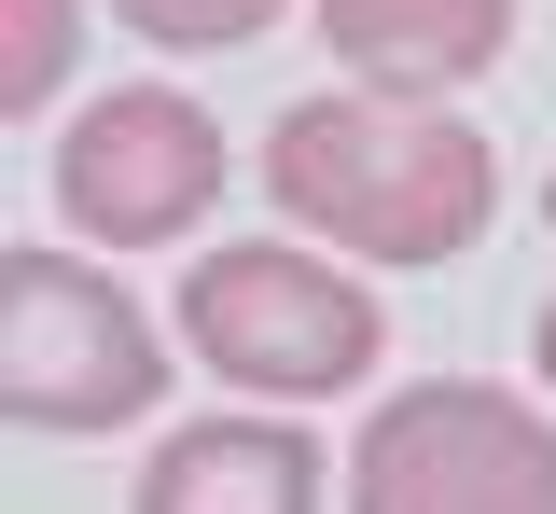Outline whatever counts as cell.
Returning a JSON list of instances; mask_svg holds the SVG:
<instances>
[{
	"label": "cell",
	"instance_id": "9",
	"mask_svg": "<svg viewBox=\"0 0 556 514\" xmlns=\"http://www.w3.org/2000/svg\"><path fill=\"white\" fill-rule=\"evenodd\" d=\"M153 56H237V42H265L292 0H112Z\"/></svg>",
	"mask_w": 556,
	"mask_h": 514
},
{
	"label": "cell",
	"instance_id": "10",
	"mask_svg": "<svg viewBox=\"0 0 556 514\" xmlns=\"http://www.w3.org/2000/svg\"><path fill=\"white\" fill-rule=\"evenodd\" d=\"M529 362H543V403H556V293H543V320H529Z\"/></svg>",
	"mask_w": 556,
	"mask_h": 514
},
{
	"label": "cell",
	"instance_id": "5",
	"mask_svg": "<svg viewBox=\"0 0 556 514\" xmlns=\"http://www.w3.org/2000/svg\"><path fill=\"white\" fill-rule=\"evenodd\" d=\"M223 167H237V140H223L208 98L112 83L56 126V222L98 236V250H167V236H195L223 209Z\"/></svg>",
	"mask_w": 556,
	"mask_h": 514
},
{
	"label": "cell",
	"instance_id": "3",
	"mask_svg": "<svg viewBox=\"0 0 556 514\" xmlns=\"http://www.w3.org/2000/svg\"><path fill=\"white\" fill-rule=\"evenodd\" d=\"M153 403H167V320L112 265H84L56 236H14L0 250V417L98 445V432H139Z\"/></svg>",
	"mask_w": 556,
	"mask_h": 514
},
{
	"label": "cell",
	"instance_id": "7",
	"mask_svg": "<svg viewBox=\"0 0 556 514\" xmlns=\"http://www.w3.org/2000/svg\"><path fill=\"white\" fill-rule=\"evenodd\" d=\"M306 14H320V56L362 98H459L515 56L529 0H306Z\"/></svg>",
	"mask_w": 556,
	"mask_h": 514
},
{
	"label": "cell",
	"instance_id": "4",
	"mask_svg": "<svg viewBox=\"0 0 556 514\" xmlns=\"http://www.w3.org/2000/svg\"><path fill=\"white\" fill-rule=\"evenodd\" d=\"M348 514H556V403L417 375L348 445Z\"/></svg>",
	"mask_w": 556,
	"mask_h": 514
},
{
	"label": "cell",
	"instance_id": "1",
	"mask_svg": "<svg viewBox=\"0 0 556 514\" xmlns=\"http://www.w3.org/2000/svg\"><path fill=\"white\" fill-rule=\"evenodd\" d=\"M265 195H278V222L348 250L362 279H431V265H459L501 222V153L445 98L320 83V98H292L265 126Z\"/></svg>",
	"mask_w": 556,
	"mask_h": 514
},
{
	"label": "cell",
	"instance_id": "8",
	"mask_svg": "<svg viewBox=\"0 0 556 514\" xmlns=\"http://www.w3.org/2000/svg\"><path fill=\"white\" fill-rule=\"evenodd\" d=\"M70 56H84V0H0V112H14V126L56 112Z\"/></svg>",
	"mask_w": 556,
	"mask_h": 514
},
{
	"label": "cell",
	"instance_id": "11",
	"mask_svg": "<svg viewBox=\"0 0 556 514\" xmlns=\"http://www.w3.org/2000/svg\"><path fill=\"white\" fill-rule=\"evenodd\" d=\"M543 236H556V167H543Z\"/></svg>",
	"mask_w": 556,
	"mask_h": 514
},
{
	"label": "cell",
	"instance_id": "6",
	"mask_svg": "<svg viewBox=\"0 0 556 514\" xmlns=\"http://www.w3.org/2000/svg\"><path fill=\"white\" fill-rule=\"evenodd\" d=\"M334 445L306 432V417H278V403H237V417H181V432H153L139 459L126 514H334Z\"/></svg>",
	"mask_w": 556,
	"mask_h": 514
},
{
	"label": "cell",
	"instance_id": "2",
	"mask_svg": "<svg viewBox=\"0 0 556 514\" xmlns=\"http://www.w3.org/2000/svg\"><path fill=\"white\" fill-rule=\"evenodd\" d=\"M181 362L223 375L237 403H348L390 375V293L348 250H292V236H223L181 279Z\"/></svg>",
	"mask_w": 556,
	"mask_h": 514
}]
</instances>
